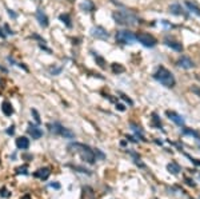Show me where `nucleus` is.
Returning a JSON list of instances; mask_svg holds the SVG:
<instances>
[{
  "instance_id": "nucleus-1",
  "label": "nucleus",
  "mask_w": 200,
  "mask_h": 199,
  "mask_svg": "<svg viewBox=\"0 0 200 199\" xmlns=\"http://www.w3.org/2000/svg\"><path fill=\"white\" fill-rule=\"evenodd\" d=\"M112 19L115 23L119 25H124V27H133L139 23V17L131 11L127 10H118L112 12Z\"/></svg>"
},
{
  "instance_id": "nucleus-2",
  "label": "nucleus",
  "mask_w": 200,
  "mask_h": 199,
  "mask_svg": "<svg viewBox=\"0 0 200 199\" xmlns=\"http://www.w3.org/2000/svg\"><path fill=\"white\" fill-rule=\"evenodd\" d=\"M153 79L156 82H159L162 86L167 87V88H173L176 86V79L175 75H173L170 70L166 68L164 66H159L156 68V71L153 72Z\"/></svg>"
},
{
  "instance_id": "nucleus-3",
  "label": "nucleus",
  "mask_w": 200,
  "mask_h": 199,
  "mask_svg": "<svg viewBox=\"0 0 200 199\" xmlns=\"http://www.w3.org/2000/svg\"><path fill=\"white\" fill-rule=\"evenodd\" d=\"M69 148H75L80 154V156H82L83 161L91 163V165H92V163H95L96 154L99 152L97 150H96V151H93L91 147H88V146H86V144H82V143H73V144L69 146Z\"/></svg>"
},
{
  "instance_id": "nucleus-4",
  "label": "nucleus",
  "mask_w": 200,
  "mask_h": 199,
  "mask_svg": "<svg viewBox=\"0 0 200 199\" xmlns=\"http://www.w3.org/2000/svg\"><path fill=\"white\" fill-rule=\"evenodd\" d=\"M135 36H136V42H139L141 46H144L147 48H153L158 44V39L155 38L153 35H151L148 32H144V31L137 32Z\"/></svg>"
},
{
  "instance_id": "nucleus-5",
  "label": "nucleus",
  "mask_w": 200,
  "mask_h": 199,
  "mask_svg": "<svg viewBox=\"0 0 200 199\" xmlns=\"http://www.w3.org/2000/svg\"><path fill=\"white\" fill-rule=\"evenodd\" d=\"M115 39H116V42L120 44H133L136 42V36L133 35V32L126 31V29L118 31L116 35H115Z\"/></svg>"
},
{
  "instance_id": "nucleus-6",
  "label": "nucleus",
  "mask_w": 200,
  "mask_h": 199,
  "mask_svg": "<svg viewBox=\"0 0 200 199\" xmlns=\"http://www.w3.org/2000/svg\"><path fill=\"white\" fill-rule=\"evenodd\" d=\"M51 127V131L53 132V134H57V135H60V136H64V138L67 139H72L75 138V134L71 130H68V128H65L60 124V123H53Z\"/></svg>"
},
{
  "instance_id": "nucleus-7",
  "label": "nucleus",
  "mask_w": 200,
  "mask_h": 199,
  "mask_svg": "<svg viewBox=\"0 0 200 199\" xmlns=\"http://www.w3.org/2000/svg\"><path fill=\"white\" fill-rule=\"evenodd\" d=\"M163 43H164V46H167L168 48H171L172 51H176V52H181V51H183V44H181V42H179L177 39L171 36V35H167V36L164 38Z\"/></svg>"
},
{
  "instance_id": "nucleus-8",
  "label": "nucleus",
  "mask_w": 200,
  "mask_h": 199,
  "mask_svg": "<svg viewBox=\"0 0 200 199\" xmlns=\"http://www.w3.org/2000/svg\"><path fill=\"white\" fill-rule=\"evenodd\" d=\"M176 64L179 66L180 68H183V70H191V68L195 67V61L187 55H181L179 59H177Z\"/></svg>"
},
{
  "instance_id": "nucleus-9",
  "label": "nucleus",
  "mask_w": 200,
  "mask_h": 199,
  "mask_svg": "<svg viewBox=\"0 0 200 199\" xmlns=\"http://www.w3.org/2000/svg\"><path fill=\"white\" fill-rule=\"evenodd\" d=\"M91 35L96 39H101V40H107L109 38V34L107 32V29L103 28L101 25H96L91 29Z\"/></svg>"
},
{
  "instance_id": "nucleus-10",
  "label": "nucleus",
  "mask_w": 200,
  "mask_h": 199,
  "mask_svg": "<svg viewBox=\"0 0 200 199\" xmlns=\"http://www.w3.org/2000/svg\"><path fill=\"white\" fill-rule=\"evenodd\" d=\"M170 12L172 15H176V16H187L188 15V11L184 10V7L181 6L179 3H173L170 6Z\"/></svg>"
},
{
  "instance_id": "nucleus-11",
  "label": "nucleus",
  "mask_w": 200,
  "mask_h": 199,
  "mask_svg": "<svg viewBox=\"0 0 200 199\" xmlns=\"http://www.w3.org/2000/svg\"><path fill=\"white\" fill-rule=\"evenodd\" d=\"M167 116L170 118L171 120L175 123V124L180 126V127H184V123H185L184 118L181 116V115H179L177 112H175V111H167Z\"/></svg>"
},
{
  "instance_id": "nucleus-12",
  "label": "nucleus",
  "mask_w": 200,
  "mask_h": 199,
  "mask_svg": "<svg viewBox=\"0 0 200 199\" xmlns=\"http://www.w3.org/2000/svg\"><path fill=\"white\" fill-rule=\"evenodd\" d=\"M36 19L39 21V24H40V27H43V28H47L48 27V24H50V21H48V17L47 15L43 12V10H39L36 11Z\"/></svg>"
},
{
  "instance_id": "nucleus-13",
  "label": "nucleus",
  "mask_w": 200,
  "mask_h": 199,
  "mask_svg": "<svg viewBox=\"0 0 200 199\" xmlns=\"http://www.w3.org/2000/svg\"><path fill=\"white\" fill-rule=\"evenodd\" d=\"M28 134L32 136V139H40L43 136V131H42V128H39L38 126H32V124H29L28 126Z\"/></svg>"
},
{
  "instance_id": "nucleus-14",
  "label": "nucleus",
  "mask_w": 200,
  "mask_h": 199,
  "mask_svg": "<svg viewBox=\"0 0 200 199\" xmlns=\"http://www.w3.org/2000/svg\"><path fill=\"white\" fill-rule=\"evenodd\" d=\"M79 7L83 12H87V14H90V12H92L93 10H95V4H93L91 0H83Z\"/></svg>"
},
{
  "instance_id": "nucleus-15",
  "label": "nucleus",
  "mask_w": 200,
  "mask_h": 199,
  "mask_svg": "<svg viewBox=\"0 0 200 199\" xmlns=\"http://www.w3.org/2000/svg\"><path fill=\"white\" fill-rule=\"evenodd\" d=\"M16 147L20 150H27L29 147V139L25 138V136H20V138L16 139Z\"/></svg>"
},
{
  "instance_id": "nucleus-16",
  "label": "nucleus",
  "mask_w": 200,
  "mask_h": 199,
  "mask_svg": "<svg viewBox=\"0 0 200 199\" xmlns=\"http://www.w3.org/2000/svg\"><path fill=\"white\" fill-rule=\"evenodd\" d=\"M185 7H187V11L188 12H191V14H193V15H196V16L200 17V8L193 2H185Z\"/></svg>"
},
{
  "instance_id": "nucleus-17",
  "label": "nucleus",
  "mask_w": 200,
  "mask_h": 199,
  "mask_svg": "<svg viewBox=\"0 0 200 199\" xmlns=\"http://www.w3.org/2000/svg\"><path fill=\"white\" fill-rule=\"evenodd\" d=\"M50 174H51L50 169L44 167V169H40V170H38L36 172H35V176H36V178H39V179H42V180H46V179H48Z\"/></svg>"
},
{
  "instance_id": "nucleus-18",
  "label": "nucleus",
  "mask_w": 200,
  "mask_h": 199,
  "mask_svg": "<svg viewBox=\"0 0 200 199\" xmlns=\"http://www.w3.org/2000/svg\"><path fill=\"white\" fill-rule=\"evenodd\" d=\"M2 111H3V114L6 115V116H11V115L13 114L12 104L10 103V102L4 100V102H3V104H2Z\"/></svg>"
},
{
  "instance_id": "nucleus-19",
  "label": "nucleus",
  "mask_w": 200,
  "mask_h": 199,
  "mask_svg": "<svg viewBox=\"0 0 200 199\" xmlns=\"http://www.w3.org/2000/svg\"><path fill=\"white\" fill-rule=\"evenodd\" d=\"M59 19H60V21H63V23H64L68 28L72 27V23H71V17H69L68 14H61V15L59 16Z\"/></svg>"
},
{
  "instance_id": "nucleus-20",
  "label": "nucleus",
  "mask_w": 200,
  "mask_h": 199,
  "mask_svg": "<svg viewBox=\"0 0 200 199\" xmlns=\"http://www.w3.org/2000/svg\"><path fill=\"white\" fill-rule=\"evenodd\" d=\"M183 134L189 135V136H193V138H196V139H200V134H199V132L195 131V130H191V128L184 127V128H183Z\"/></svg>"
},
{
  "instance_id": "nucleus-21",
  "label": "nucleus",
  "mask_w": 200,
  "mask_h": 199,
  "mask_svg": "<svg viewBox=\"0 0 200 199\" xmlns=\"http://www.w3.org/2000/svg\"><path fill=\"white\" fill-rule=\"evenodd\" d=\"M126 71V68L123 67L122 64H119V63H112V72L113 74H122Z\"/></svg>"
},
{
  "instance_id": "nucleus-22",
  "label": "nucleus",
  "mask_w": 200,
  "mask_h": 199,
  "mask_svg": "<svg viewBox=\"0 0 200 199\" xmlns=\"http://www.w3.org/2000/svg\"><path fill=\"white\" fill-rule=\"evenodd\" d=\"M167 169L170 170V172H172V174H175V175H177V174H179V171H180V167L177 166L176 163H173V162L167 166Z\"/></svg>"
},
{
  "instance_id": "nucleus-23",
  "label": "nucleus",
  "mask_w": 200,
  "mask_h": 199,
  "mask_svg": "<svg viewBox=\"0 0 200 199\" xmlns=\"http://www.w3.org/2000/svg\"><path fill=\"white\" fill-rule=\"evenodd\" d=\"M152 126L155 128H162V123H160V120H159V118H158L156 114H152Z\"/></svg>"
},
{
  "instance_id": "nucleus-24",
  "label": "nucleus",
  "mask_w": 200,
  "mask_h": 199,
  "mask_svg": "<svg viewBox=\"0 0 200 199\" xmlns=\"http://www.w3.org/2000/svg\"><path fill=\"white\" fill-rule=\"evenodd\" d=\"M95 60L97 61V64L100 66L101 68H104L105 67V61H104V59L101 56H99V55H95Z\"/></svg>"
},
{
  "instance_id": "nucleus-25",
  "label": "nucleus",
  "mask_w": 200,
  "mask_h": 199,
  "mask_svg": "<svg viewBox=\"0 0 200 199\" xmlns=\"http://www.w3.org/2000/svg\"><path fill=\"white\" fill-rule=\"evenodd\" d=\"M119 95H120V98H122V99H123L124 102H127V103L130 104V106H132V104H133V102H132V100H131L130 98H128L127 95H124V94H122V92H119Z\"/></svg>"
},
{
  "instance_id": "nucleus-26",
  "label": "nucleus",
  "mask_w": 200,
  "mask_h": 199,
  "mask_svg": "<svg viewBox=\"0 0 200 199\" xmlns=\"http://www.w3.org/2000/svg\"><path fill=\"white\" fill-rule=\"evenodd\" d=\"M16 174H27V166H21L16 169Z\"/></svg>"
},
{
  "instance_id": "nucleus-27",
  "label": "nucleus",
  "mask_w": 200,
  "mask_h": 199,
  "mask_svg": "<svg viewBox=\"0 0 200 199\" xmlns=\"http://www.w3.org/2000/svg\"><path fill=\"white\" fill-rule=\"evenodd\" d=\"M160 23H162V24H163L166 28H173V27H175V25L171 24L170 21H167V20H160Z\"/></svg>"
},
{
  "instance_id": "nucleus-28",
  "label": "nucleus",
  "mask_w": 200,
  "mask_h": 199,
  "mask_svg": "<svg viewBox=\"0 0 200 199\" xmlns=\"http://www.w3.org/2000/svg\"><path fill=\"white\" fill-rule=\"evenodd\" d=\"M31 112H32L33 118H35V122H36V123H40V116H39V114H38L36 110H31Z\"/></svg>"
},
{
  "instance_id": "nucleus-29",
  "label": "nucleus",
  "mask_w": 200,
  "mask_h": 199,
  "mask_svg": "<svg viewBox=\"0 0 200 199\" xmlns=\"http://www.w3.org/2000/svg\"><path fill=\"white\" fill-rule=\"evenodd\" d=\"M0 195H2L3 198H7V197H10V194H8V190L6 187H3L2 188V191H0Z\"/></svg>"
},
{
  "instance_id": "nucleus-30",
  "label": "nucleus",
  "mask_w": 200,
  "mask_h": 199,
  "mask_svg": "<svg viewBox=\"0 0 200 199\" xmlns=\"http://www.w3.org/2000/svg\"><path fill=\"white\" fill-rule=\"evenodd\" d=\"M13 132H15V127L11 126V127L7 130V134H8V135H13Z\"/></svg>"
},
{
  "instance_id": "nucleus-31",
  "label": "nucleus",
  "mask_w": 200,
  "mask_h": 199,
  "mask_svg": "<svg viewBox=\"0 0 200 199\" xmlns=\"http://www.w3.org/2000/svg\"><path fill=\"white\" fill-rule=\"evenodd\" d=\"M8 15H10V16H12L13 19H16V17H17V15H16V14H15V12H13L12 10H8Z\"/></svg>"
},
{
  "instance_id": "nucleus-32",
  "label": "nucleus",
  "mask_w": 200,
  "mask_h": 199,
  "mask_svg": "<svg viewBox=\"0 0 200 199\" xmlns=\"http://www.w3.org/2000/svg\"><path fill=\"white\" fill-rule=\"evenodd\" d=\"M116 108L120 110V111H124V110H126V107H124L123 104H116Z\"/></svg>"
},
{
  "instance_id": "nucleus-33",
  "label": "nucleus",
  "mask_w": 200,
  "mask_h": 199,
  "mask_svg": "<svg viewBox=\"0 0 200 199\" xmlns=\"http://www.w3.org/2000/svg\"><path fill=\"white\" fill-rule=\"evenodd\" d=\"M4 28H6V31H7V34H11V35L13 34V32H12V31L10 29V27H8V25H7V24H6V25H4Z\"/></svg>"
},
{
  "instance_id": "nucleus-34",
  "label": "nucleus",
  "mask_w": 200,
  "mask_h": 199,
  "mask_svg": "<svg viewBox=\"0 0 200 199\" xmlns=\"http://www.w3.org/2000/svg\"><path fill=\"white\" fill-rule=\"evenodd\" d=\"M50 186H51V187H55V188H60V184L59 183H51Z\"/></svg>"
},
{
  "instance_id": "nucleus-35",
  "label": "nucleus",
  "mask_w": 200,
  "mask_h": 199,
  "mask_svg": "<svg viewBox=\"0 0 200 199\" xmlns=\"http://www.w3.org/2000/svg\"><path fill=\"white\" fill-rule=\"evenodd\" d=\"M4 36H6V35H4V34H3V29H2V28H0V38H4Z\"/></svg>"
},
{
  "instance_id": "nucleus-36",
  "label": "nucleus",
  "mask_w": 200,
  "mask_h": 199,
  "mask_svg": "<svg viewBox=\"0 0 200 199\" xmlns=\"http://www.w3.org/2000/svg\"><path fill=\"white\" fill-rule=\"evenodd\" d=\"M198 144H199V147H200V139H199V142H198Z\"/></svg>"
}]
</instances>
